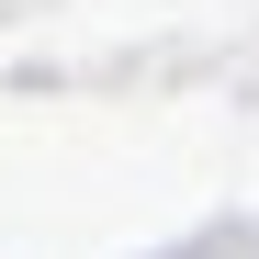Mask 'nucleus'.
Masks as SVG:
<instances>
[]
</instances>
